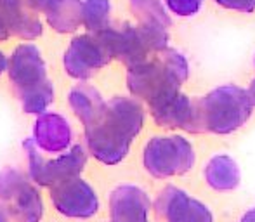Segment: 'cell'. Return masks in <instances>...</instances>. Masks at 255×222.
Masks as SVG:
<instances>
[{
  "label": "cell",
  "mask_w": 255,
  "mask_h": 222,
  "mask_svg": "<svg viewBox=\"0 0 255 222\" xmlns=\"http://www.w3.org/2000/svg\"><path fill=\"white\" fill-rule=\"evenodd\" d=\"M146 111L135 98L115 96L106 101L98 120L84 127L89 153L104 165H118L127 158L134 139L141 134Z\"/></svg>",
  "instance_id": "6da1fadb"
},
{
  "label": "cell",
  "mask_w": 255,
  "mask_h": 222,
  "mask_svg": "<svg viewBox=\"0 0 255 222\" xmlns=\"http://www.w3.org/2000/svg\"><path fill=\"white\" fill-rule=\"evenodd\" d=\"M189 77L186 57L175 49H167L156 57L128 68L127 87L132 98L144 101L149 110L158 108L181 94V85Z\"/></svg>",
  "instance_id": "7a4b0ae2"
},
{
  "label": "cell",
  "mask_w": 255,
  "mask_h": 222,
  "mask_svg": "<svg viewBox=\"0 0 255 222\" xmlns=\"http://www.w3.org/2000/svg\"><path fill=\"white\" fill-rule=\"evenodd\" d=\"M7 73L21 110L28 114H44L54 101V85L47 77L40 49L33 44L17 45L9 59Z\"/></svg>",
  "instance_id": "3957f363"
},
{
  "label": "cell",
  "mask_w": 255,
  "mask_h": 222,
  "mask_svg": "<svg viewBox=\"0 0 255 222\" xmlns=\"http://www.w3.org/2000/svg\"><path fill=\"white\" fill-rule=\"evenodd\" d=\"M202 132L228 135L242 128L254 113L247 89L226 84L212 89L198 99Z\"/></svg>",
  "instance_id": "277c9868"
},
{
  "label": "cell",
  "mask_w": 255,
  "mask_h": 222,
  "mask_svg": "<svg viewBox=\"0 0 255 222\" xmlns=\"http://www.w3.org/2000/svg\"><path fill=\"white\" fill-rule=\"evenodd\" d=\"M196 153L193 144L179 134L154 135L142 151V165L154 179L184 175L195 167Z\"/></svg>",
  "instance_id": "5b68a950"
},
{
  "label": "cell",
  "mask_w": 255,
  "mask_h": 222,
  "mask_svg": "<svg viewBox=\"0 0 255 222\" xmlns=\"http://www.w3.org/2000/svg\"><path fill=\"white\" fill-rule=\"evenodd\" d=\"M23 148L28 155L30 177L35 184L51 189L52 186L73 177H80L87 165V151L82 144H75L54 160H45L38 151V146L33 139H26Z\"/></svg>",
  "instance_id": "8992f818"
},
{
  "label": "cell",
  "mask_w": 255,
  "mask_h": 222,
  "mask_svg": "<svg viewBox=\"0 0 255 222\" xmlns=\"http://www.w3.org/2000/svg\"><path fill=\"white\" fill-rule=\"evenodd\" d=\"M7 203L21 222H40L44 217L42 195L16 168L0 170V203Z\"/></svg>",
  "instance_id": "52a82bcc"
},
{
  "label": "cell",
  "mask_w": 255,
  "mask_h": 222,
  "mask_svg": "<svg viewBox=\"0 0 255 222\" xmlns=\"http://www.w3.org/2000/svg\"><path fill=\"white\" fill-rule=\"evenodd\" d=\"M51 202L63 217L91 219L99 212V196L85 179L73 177L51 188Z\"/></svg>",
  "instance_id": "ba28073f"
},
{
  "label": "cell",
  "mask_w": 255,
  "mask_h": 222,
  "mask_svg": "<svg viewBox=\"0 0 255 222\" xmlns=\"http://www.w3.org/2000/svg\"><path fill=\"white\" fill-rule=\"evenodd\" d=\"M111 56L104 44L91 33L78 35L70 42L64 52V71L75 80H89L106 64H110Z\"/></svg>",
  "instance_id": "9c48e42d"
},
{
  "label": "cell",
  "mask_w": 255,
  "mask_h": 222,
  "mask_svg": "<svg viewBox=\"0 0 255 222\" xmlns=\"http://www.w3.org/2000/svg\"><path fill=\"white\" fill-rule=\"evenodd\" d=\"M154 214L165 222H214L210 209L177 186H165L154 202Z\"/></svg>",
  "instance_id": "30bf717a"
},
{
  "label": "cell",
  "mask_w": 255,
  "mask_h": 222,
  "mask_svg": "<svg viewBox=\"0 0 255 222\" xmlns=\"http://www.w3.org/2000/svg\"><path fill=\"white\" fill-rule=\"evenodd\" d=\"M149 113L158 127L179 128V130L189 132V134H203L202 123H200L198 99H193L184 92L151 110Z\"/></svg>",
  "instance_id": "8fae6325"
},
{
  "label": "cell",
  "mask_w": 255,
  "mask_h": 222,
  "mask_svg": "<svg viewBox=\"0 0 255 222\" xmlns=\"http://www.w3.org/2000/svg\"><path fill=\"white\" fill-rule=\"evenodd\" d=\"M151 200L142 188L122 184L110 195V222H151Z\"/></svg>",
  "instance_id": "7c38bea8"
},
{
  "label": "cell",
  "mask_w": 255,
  "mask_h": 222,
  "mask_svg": "<svg viewBox=\"0 0 255 222\" xmlns=\"http://www.w3.org/2000/svg\"><path fill=\"white\" fill-rule=\"evenodd\" d=\"M38 149L45 153H63L68 151L73 139L71 125L63 114L44 113L38 114L33 125V137Z\"/></svg>",
  "instance_id": "4fadbf2b"
},
{
  "label": "cell",
  "mask_w": 255,
  "mask_h": 222,
  "mask_svg": "<svg viewBox=\"0 0 255 222\" xmlns=\"http://www.w3.org/2000/svg\"><path fill=\"white\" fill-rule=\"evenodd\" d=\"M24 0H0L2 14L9 35L19 37L23 40H35L42 35V23L38 17L26 10Z\"/></svg>",
  "instance_id": "5bb4252c"
},
{
  "label": "cell",
  "mask_w": 255,
  "mask_h": 222,
  "mask_svg": "<svg viewBox=\"0 0 255 222\" xmlns=\"http://www.w3.org/2000/svg\"><path fill=\"white\" fill-rule=\"evenodd\" d=\"M203 175L208 188L219 193L235 191L242 182V172H240L238 163L229 155L212 156L205 165Z\"/></svg>",
  "instance_id": "9a60e30c"
},
{
  "label": "cell",
  "mask_w": 255,
  "mask_h": 222,
  "mask_svg": "<svg viewBox=\"0 0 255 222\" xmlns=\"http://www.w3.org/2000/svg\"><path fill=\"white\" fill-rule=\"evenodd\" d=\"M45 17L59 33H71L84 24V0H47Z\"/></svg>",
  "instance_id": "2e32d148"
},
{
  "label": "cell",
  "mask_w": 255,
  "mask_h": 222,
  "mask_svg": "<svg viewBox=\"0 0 255 222\" xmlns=\"http://www.w3.org/2000/svg\"><path fill=\"white\" fill-rule=\"evenodd\" d=\"M70 106L82 125L87 127L99 118V114L104 111L106 101L94 85L78 84L70 91Z\"/></svg>",
  "instance_id": "e0dca14e"
},
{
  "label": "cell",
  "mask_w": 255,
  "mask_h": 222,
  "mask_svg": "<svg viewBox=\"0 0 255 222\" xmlns=\"http://www.w3.org/2000/svg\"><path fill=\"white\" fill-rule=\"evenodd\" d=\"M110 0H84V26L91 35H99L111 28Z\"/></svg>",
  "instance_id": "ac0fdd59"
},
{
  "label": "cell",
  "mask_w": 255,
  "mask_h": 222,
  "mask_svg": "<svg viewBox=\"0 0 255 222\" xmlns=\"http://www.w3.org/2000/svg\"><path fill=\"white\" fill-rule=\"evenodd\" d=\"M130 9L139 19V24L146 26H170V17L165 12L161 0H130Z\"/></svg>",
  "instance_id": "d6986e66"
},
{
  "label": "cell",
  "mask_w": 255,
  "mask_h": 222,
  "mask_svg": "<svg viewBox=\"0 0 255 222\" xmlns=\"http://www.w3.org/2000/svg\"><path fill=\"white\" fill-rule=\"evenodd\" d=\"M168 10L175 16L189 17L200 12L203 5V0H165Z\"/></svg>",
  "instance_id": "ffe728a7"
},
{
  "label": "cell",
  "mask_w": 255,
  "mask_h": 222,
  "mask_svg": "<svg viewBox=\"0 0 255 222\" xmlns=\"http://www.w3.org/2000/svg\"><path fill=\"white\" fill-rule=\"evenodd\" d=\"M215 3L221 5L222 9L236 10V12H255V0H215Z\"/></svg>",
  "instance_id": "44dd1931"
},
{
  "label": "cell",
  "mask_w": 255,
  "mask_h": 222,
  "mask_svg": "<svg viewBox=\"0 0 255 222\" xmlns=\"http://www.w3.org/2000/svg\"><path fill=\"white\" fill-rule=\"evenodd\" d=\"M10 35H9V30L5 26V21H3L2 14H0V40H7Z\"/></svg>",
  "instance_id": "7402d4cb"
},
{
  "label": "cell",
  "mask_w": 255,
  "mask_h": 222,
  "mask_svg": "<svg viewBox=\"0 0 255 222\" xmlns=\"http://www.w3.org/2000/svg\"><path fill=\"white\" fill-rule=\"evenodd\" d=\"M0 222H10V212L3 203H0Z\"/></svg>",
  "instance_id": "603a6c76"
},
{
  "label": "cell",
  "mask_w": 255,
  "mask_h": 222,
  "mask_svg": "<svg viewBox=\"0 0 255 222\" xmlns=\"http://www.w3.org/2000/svg\"><path fill=\"white\" fill-rule=\"evenodd\" d=\"M240 222H255V207L254 209H249L245 214L242 216V219H240Z\"/></svg>",
  "instance_id": "cb8c5ba5"
},
{
  "label": "cell",
  "mask_w": 255,
  "mask_h": 222,
  "mask_svg": "<svg viewBox=\"0 0 255 222\" xmlns=\"http://www.w3.org/2000/svg\"><path fill=\"white\" fill-rule=\"evenodd\" d=\"M247 92H249V98H250V101H252V105L255 106V78L252 82H250V85H249V89H247Z\"/></svg>",
  "instance_id": "d4e9b609"
},
{
  "label": "cell",
  "mask_w": 255,
  "mask_h": 222,
  "mask_svg": "<svg viewBox=\"0 0 255 222\" xmlns=\"http://www.w3.org/2000/svg\"><path fill=\"white\" fill-rule=\"evenodd\" d=\"M7 66H9V61H7L5 54H3V52L0 51V75H2L3 71L7 70Z\"/></svg>",
  "instance_id": "484cf974"
},
{
  "label": "cell",
  "mask_w": 255,
  "mask_h": 222,
  "mask_svg": "<svg viewBox=\"0 0 255 222\" xmlns=\"http://www.w3.org/2000/svg\"><path fill=\"white\" fill-rule=\"evenodd\" d=\"M254 64H255V61H254Z\"/></svg>",
  "instance_id": "4316f807"
}]
</instances>
